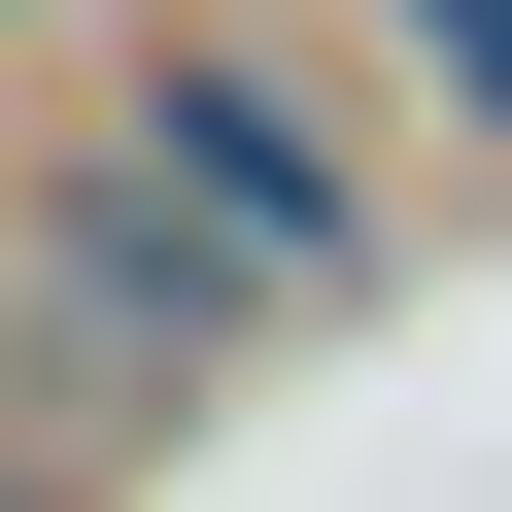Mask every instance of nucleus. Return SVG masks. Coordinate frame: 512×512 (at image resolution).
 <instances>
[{"mask_svg": "<svg viewBox=\"0 0 512 512\" xmlns=\"http://www.w3.org/2000/svg\"><path fill=\"white\" fill-rule=\"evenodd\" d=\"M342 35H376V69H410V103H444V137L512 171V0H342Z\"/></svg>", "mask_w": 512, "mask_h": 512, "instance_id": "nucleus-2", "label": "nucleus"}, {"mask_svg": "<svg viewBox=\"0 0 512 512\" xmlns=\"http://www.w3.org/2000/svg\"><path fill=\"white\" fill-rule=\"evenodd\" d=\"M137 171H171L274 308H376V171H342V103H308L274 35H137Z\"/></svg>", "mask_w": 512, "mask_h": 512, "instance_id": "nucleus-1", "label": "nucleus"}]
</instances>
